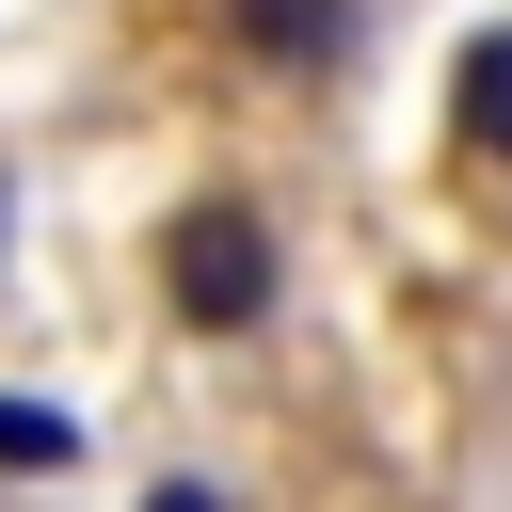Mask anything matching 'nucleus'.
Instances as JSON below:
<instances>
[{"instance_id":"obj_4","label":"nucleus","mask_w":512,"mask_h":512,"mask_svg":"<svg viewBox=\"0 0 512 512\" xmlns=\"http://www.w3.org/2000/svg\"><path fill=\"white\" fill-rule=\"evenodd\" d=\"M144 512H224V496H208V480H160V496H144Z\"/></svg>"},{"instance_id":"obj_3","label":"nucleus","mask_w":512,"mask_h":512,"mask_svg":"<svg viewBox=\"0 0 512 512\" xmlns=\"http://www.w3.org/2000/svg\"><path fill=\"white\" fill-rule=\"evenodd\" d=\"M448 144H464L480 176H512V16L448 48Z\"/></svg>"},{"instance_id":"obj_1","label":"nucleus","mask_w":512,"mask_h":512,"mask_svg":"<svg viewBox=\"0 0 512 512\" xmlns=\"http://www.w3.org/2000/svg\"><path fill=\"white\" fill-rule=\"evenodd\" d=\"M160 304H176V336H256V320L288 304L272 208H240V192H192V208L160 224Z\"/></svg>"},{"instance_id":"obj_2","label":"nucleus","mask_w":512,"mask_h":512,"mask_svg":"<svg viewBox=\"0 0 512 512\" xmlns=\"http://www.w3.org/2000/svg\"><path fill=\"white\" fill-rule=\"evenodd\" d=\"M208 32H224L256 80H336L352 32H368V0H208Z\"/></svg>"}]
</instances>
